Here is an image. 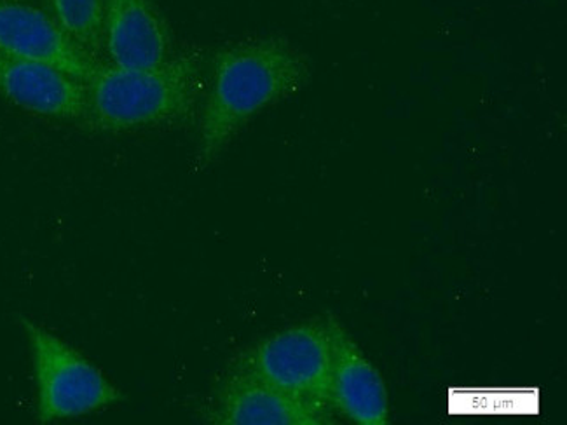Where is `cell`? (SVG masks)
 <instances>
[{
	"label": "cell",
	"instance_id": "cell-1",
	"mask_svg": "<svg viewBox=\"0 0 567 425\" xmlns=\"http://www.w3.org/2000/svg\"><path fill=\"white\" fill-rule=\"evenodd\" d=\"M305 54L281 38L248 39L215 53L199 123L196 164L203 169L257 114L305 87Z\"/></svg>",
	"mask_w": 567,
	"mask_h": 425
},
{
	"label": "cell",
	"instance_id": "cell-2",
	"mask_svg": "<svg viewBox=\"0 0 567 425\" xmlns=\"http://www.w3.org/2000/svg\"><path fill=\"white\" fill-rule=\"evenodd\" d=\"M203 93L198 51L173 54L154 69H121L100 63L86 82L83 126L96 133L135 132L141 127L184 123Z\"/></svg>",
	"mask_w": 567,
	"mask_h": 425
},
{
	"label": "cell",
	"instance_id": "cell-3",
	"mask_svg": "<svg viewBox=\"0 0 567 425\" xmlns=\"http://www.w3.org/2000/svg\"><path fill=\"white\" fill-rule=\"evenodd\" d=\"M20 326L32 354L38 422L53 424L86 417L123 401L121 388L65 340L32 319L20 318Z\"/></svg>",
	"mask_w": 567,
	"mask_h": 425
},
{
	"label": "cell",
	"instance_id": "cell-4",
	"mask_svg": "<svg viewBox=\"0 0 567 425\" xmlns=\"http://www.w3.org/2000/svg\"><path fill=\"white\" fill-rule=\"evenodd\" d=\"M332 342L321 319L292 324L251 345L233 364L290 396L330 406ZM332 408V406H330Z\"/></svg>",
	"mask_w": 567,
	"mask_h": 425
},
{
	"label": "cell",
	"instance_id": "cell-5",
	"mask_svg": "<svg viewBox=\"0 0 567 425\" xmlns=\"http://www.w3.org/2000/svg\"><path fill=\"white\" fill-rule=\"evenodd\" d=\"M333 410L290 396L248 373L230 369L215 393L210 421L223 425H323Z\"/></svg>",
	"mask_w": 567,
	"mask_h": 425
},
{
	"label": "cell",
	"instance_id": "cell-6",
	"mask_svg": "<svg viewBox=\"0 0 567 425\" xmlns=\"http://www.w3.org/2000/svg\"><path fill=\"white\" fill-rule=\"evenodd\" d=\"M102 54L109 65L154 69L173 56L172 30L153 0H105Z\"/></svg>",
	"mask_w": 567,
	"mask_h": 425
},
{
	"label": "cell",
	"instance_id": "cell-7",
	"mask_svg": "<svg viewBox=\"0 0 567 425\" xmlns=\"http://www.w3.org/2000/svg\"><path fill=\"white\" fill-rule=\"evenodd\" d=\"M0 53L50 63L84 84L102 63L79 50L50 14L18 0H0Z\"/></svg>",
	"mask_w": 567,
	"mask_h": 425
},
{
	"label": "cell",
	"instance_id": "cell-8",
	"mask_svg": "<svg viewBox=\"0 0 567 425\" xmlns=\"http://www.w3.org/2000/svg\"><path fill=\"white\" fill-rule=\"evenodd\" d=\"M332 342L329 401L333 412L360 425H386L390 400L383 376L336 318H327Z\"/></svg>",
	"mask_w": 567,
	"mask_h": 425
},
{
	"label": "cell",
	"instance_id": "cell-9",
	"mask_svg": "<svg viewBox=\"0 0 567 425\" xmlns=\"http://www.w3.org/2000/svg\"><path fill=\"white\" fill-rule=\"evenodd\" d=\"M0 96L23 111L83 123L86 84L50 63L0 53Z\"/></svg>",
	"mask_w": 567,
	"mask_h": 425
},
{
	"label": "cell",
	"instance_id": "cell-10",
	"mask_svg": "<svg viewBox=\"0 0 567 425\" xmlns=\"http://www.w3.org/2000/svg\"><path fill=\"white\" fill-rule=\"evenodd\" d=\"M50 9L66 38L100 62L105 0H50Z\"/></svg>",
	"mask_w": 567,
	"mask_h": 425
}]
</instances>
